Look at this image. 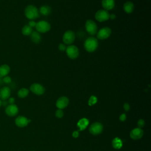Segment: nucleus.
<instances>
[{"label": "nucleus", "mask_w": 151, "mask_h": 151, "mask_svg": "<svg viewBox=\"0 0 151 151\" xmlns=\"http://www.w3.org/2000/svg\"><path fill=\"white\" fill-rule=\"evenodd\" d=\"M29 94V90L26 88H22L21 89H19L18 91V96L19 97V98H25Z\"/></svg>", "instance_id": "obj_24"}, {"label": "nucleus", "mask_w": 151, "mask_h": 151, "mask_svg": "<svg viewBox=\"0 0 151 151\" xmlns=\"http://www.w3.org/2000/svg\"><path fill=\"white\" fill-rule=\"evenodd\" d=\"M65 52L67 57L71 60L76 59L79 55V50L74 45H69L67 46Z\"/></svg>", "instance_id": "obj_4"}, {"label": "nucleus", "mask_w": 151, "mask_h": 151, "mask_svg": "<svg viewBox=\"0 0 151 151\" xmlns=\"http://www.w3.org/2000/svg\"><path fill=\"white\" fill-rule=\"evenodd\" d=\"M51 11H52L51 8L49 5H47L41 6L39 10L40 14H41V15H44V16H47V15H50L51 13Z\"/></svg>", "instance_id": "obj_21"}, {"label": "nucleus", "mask_w": 151, "mask_h": 151, "mask_svg": "<svg viewBox=\"0 0 151 151\" xmlns=\"http://www.w3.org/2000/svg\"><path fill=\"white\" fill-rule=\"evenodd\" d=\"M69 104V100L65 96H61L59 97L56 101V107L59 109H63L67 107Z\"/></svg>", "instance_id": "obj_13"}, {"label": "nucleus", "mask_w": 151, "mask_h": 151, "mask_svg": "<svg viewBox=\"0 0 151 151\" xmlns=\"http://www.w3.org/2000/svg\"><path fill=\"white\" fill-rule=\"evenodd\" d=\"M10 71V67L7 64H2L0 65V78L4 77L7 76Z\"/></svg>", "instance_id": "obj_20"}, {"label": "nucleus", "mask_w": 151, "mask_h": 151, "mask_svg": "<svg viewBox=\"0 0 151 151\" xmlns=\"http://www.w3.org/2000/svg\"><path fill=\"white\" fill-rule=\"evenodd\" d=\"M101 5L104 8L103 9L106 11L111 10L114 8L115 5V1L114 0H102L101 1Z\"/></svg>", "instance_id": "obj_15"}, {"label": "nucleus", "mask_w": 151, "mask_h": 151, "mask_svg": "<svg viewBox=\"0 0 151 151\" xmlns=\"http://www.w3.org/2000/svg\"><path fill=\"white\" fill-rule=\"evenodd\" d=\"M32 151H34V150H32Z\"/></svg>", "instance_id": "obj_37"}, {"label": "nucleus", "mask_w": 151, "mask_h": 151, "mask_svg": "<svg viewBox=\"0 0 151 151\" xmlns=\"http://www.w3.org/2000/svg\"><path fill=\"white\" fill-rule=\"evenodd\" d=\"M72 136L74 138H77L79 136V133L78 131H74L73 134H72Z\"/></svg>", "instance_id": "obj_33"}, {"label": "nucleus", "mask_w": 151, "mask_h": 151, "mask_svg": "<svg viewBox=\"0 0 151 151\" xmlns=\"http://www.w3.org/2000/svg\"><path fill=\"white\" fill-rule=\"evenodd\" d=\"M1 105H2V101H1V99H0V107L1 106Z\"/></svg>", "instance_id": "obj_36"}, {"label": "nucleus", "mask_w": 151, "mask_h": 151, "mask_svg": "<svg viewBox=\"0 0 151 151\" xmlns=\"http://www.w3.org/2000/svg\"><path fill=\"white\" fill-rule=\"evenodd\" d=\"M89 121L86 118H82L78 120L77 124V126L79 128L80 131L84 130L88 125Z\"/></svg>", "instance_id": "obj_18"}, {"label": "nucleus", "mask_w": 151, "mask_h": 151, "mask_svg": "<svg viewBox=\"0 0 151 151\" xmlns=\"http://www.w3.org/2000/svg\"><path fill=\"white\" fill-rule=\"evenodd\" d=\"M111 34V29L109 27H106L101 28L97 32V37L100 40H104L108 38Z\"/></svg>", "instance_id": "obj_7"}, {"label": "nucleus", "mask_w": 151, "mask_h": 151, "mask_svg": "<svg viewBox=\"0 0 151 151\" xmlns=\"http://www.w3.org/2000/svg\"><path fill=\"white\" fill-rule=\"evenodd\" d=\"M85 28L86 31L90 35H94L98 31V28L96 23L92 19H88L86 22Z\"/></svg>", "instance_id": "obj_3"}, {"label": "nucleus", "mask_w": 151, "mask_h": 151, "mask_svg": "<svg viewBox=\"0 0 151 151\" xmlns=\"http://www.w3.org/2000/svg\"><path fill=\"white\" fill-rule=\"evenodd\" d=\"M55 116L56 117L58 118V119H61L64 116V112L62 110V109H57L56 111H55Z\"/></svg>", "instance_id": "obj_26"}, {"label": "nucleus", "mask_w": 151, "mask_h": 151, "mask_svg": "<svg viewBox=\"0 0 151 151\" xmlns=\"http://www.w3.org/2000/svg\"><path fill=\"white\" fill-rule=\"evenodd\" d=\"M99 47L98 40L94 37H90L87 38L84 43V47L85 50L88 52H93L95 51Z\"/></svg>", "instance_id": "obj_1"}, {"label": "nucleus", "mask_w": 151, "mask_h": 151, "mask_svg": "<svg viewBox=\"0 0 151 151\" xmlns=\"http://www.w3.org/2000/svg\"><path fill=\"white\" fill-rule=\"evenodd\" d=\"M134 9V4L132 1H126L123 4V9L127 14H131Z\"/></svg>", "instance_id": "obj_17"}, {"label": "nucleus", "mask_w": 151, "mask_h": 151, "mask_svg": "<svg viewBox=\"0 0 151 151\" xmlns=\"http://www.w3.org/2000/svg\"><path fill=\"white\" fill-rule=\"evenodd\" d=\"M143 135V130L139 127L132 129L130 132V137L133 140H138L142 137Z\"/></svg>", "instance_id": "obj_12"}, {"label": "nucleus", "mask_w": 151, "mask_h": 151, "mask_svg": "<svg viewBox=\"0 0 151 151\" xmlns=\"http://www.w3.org/2000/svg\"><path fill=\"white\" fill-rule=\"evenodd\" d=\"M11 95V89L8 87H3L0 90V99L5 100L9 98Z\"/></svg>", "instance_id": "obj_16"}, {"label": "nucleus", "mask_w": 151, "mask_h": 151, "mask_svg": "<svg viewBox=\"0 0 151 151\" xmlns=\"http://www.w3.org/2000/svg\"><path fill=\"white\" fill-rule=\"evenodd\" d=\"M35 27L37 32L40 33H45L50 30L51 25L46 21H40L36 23Z\"/></svg>", "instance_id": "obj_5"}, {"label": "nucleus", "mask_w": 151, "mask_h": 151, "mask_svg": "<svg viewBox=\"0 0 151 151\" xmlns=\"http://www.w3.org/2000/svg\"><path fill=\"white\" fill-rule=\"evenodd\" d=\"M8 103L10 104H14V103H15V99L14 97H9V99H8Z\"/></svg>", "instance_id": "obj_34"}, {"label": "nucleus", "mask_w": 151, "mask_h": 151, "mask_svg": "<svg viewBox=\"0 0 151 151\" xmlns=\"http://www.w3.org/2000/svg\"><path fill=\"white\" fill-rule=\"evenodd\" d=\"M76 38L75 33L72 30L66 31L63 35V41L65 45H71Z\"/></svg>", "instance_id": "obj_6"}, {"label": "nucleus", "mask_w": 151, "mask_h": 151, "mask_svg": "<svg viewBox=\"0 0 151 151\" xmlns=\"http://www.w3.org/2000/svg\"><path fill=\"white\" fill-rule=\"evenodd\" d=\"M97 101V99L96 96H91L89 100L88 101V104L90 106L94 105Z\"/></svg>", "instance_id": "obj_25"}, {"label": "nucleus", "mask_w": 151, "mask_h": 151, "mask_svg": "<svg viewBox=\"0 0 151 151\" xmlns=\"http://www.w3.org/2000/svg\"><path fill=\"white\" fill-rule=\"evenodd\" d=\"M66 48H67V47H66L65 44H64V43H60V44H59V45H58V49H59V50L61 51H65Z\"/></svg>", "instance_id": "obj_29"}, {"label": "nucleus", "mask_w": 151, "mask_h": 151, "mask_svg": "<svg viewBox=\"0 0 151 151\" xmlns=\"http://www.w3.org/2000/svg\"><path fill=\"white\" fill-rule=\"evenodd\" d=\"M145 122L144 121L143 119H139L137 123V126L139 128H140L142 129L144 126H145Z\"/></svg>", "instance_id": "obj_27"}, {"label": "nucleus", "mask_w": 151, "mask_h": 151, "mask_svg": "<svg viewBox=\"0 0 151 151\" xmlns=\"http://www.w3.org/2000/svg\"><path fill=\"white\" fill-rule=\"evenodd\" d=\"M11 81H12L11 78L9 76H5L3 78V81L5 84H9V83H10L11 82Z\"/></svg>", "instance_id": "obj_28"}, {"label": "nucleus", "mask_w": 151, "mask_h": 151, "mask_svg": "<svg viewBox=\"0 0 151 151\" xmlns=\"http://www.w3.org/2000/svg\"><path fill=\"white\" fill-rule=\"evenodd\" d=\"M18 107L15 104L8 105L5 109V113L9 116H16L18 114Z\"/></svg>", "instance_id": "obj_14"}, {"label": "nucleus", "mask_w": 151, "mask_h": 151, "mask_svg": "<svg viewBox=\"0 0 151 151\" xmlns=\"http://www.w3.org/2000/svg\"><path fill=\"white\" fill-rule=\"evenodd\" d=\"M126 114H124V113H122V114L120 116V117H119V120H120L121 122H124V121L126 120Z\"/></svg>", "instance_id": "obj_32"}, {"label": "nucleus", "mask_w": 151, "mask_h": 151, "mask_svg": "<svg viewBox=\"0 0 151 151\" xmlns=\"http://www.w3.org/2000/svg\"><path fill=\"white\" fill-rule=\"evenodd\" d=\"M31 120L28 119L26 117L22 116H18L15 120V124L19 127H24L28 125Z\"/></svg>", "instance_id": "obj_11"}, {"label": "nucleus", "mask_w": 151, "mask_h": 151, "mask_svg": "<svg viewBox=\"0 0 151 151\" xmlns=\"http://www.w3.org/2000/svg\"><path fill=\"white\" fill-rule=\"evenodd\" d=\"M109 12L104 9L98 10L95 14V18L99 22H104L109 19Z\"/></svg>", "instance_id": "obj_9"}, {"label": "nucleus", "mask_w": 151, "mask_h": 151, "mask_svg": "<svg viewBox=\"0 0 151 151\" xmlns=\"http://www.w3.org/2000/svg\"><path fill=\"white\" fill-rule=\"evenodd\" d=\"M123 109L126 111H127L130 110V105L128 103H125L123 104Z\"/></svg>", "instance_id": "obj_31"}, {"label": "nucleus", "mask_w": 151, "mask_h": 151, "mask_svg": "<svg viewBox=\"0 0 151 151\" xmlns=\"http://www.w3.org/2000/svg\"><path fill=\"white\" fill-rule=\"evenodd\" d=\"M123 146V142L122 140L119 137H115L112 140V146L116 149H120Z\"/></svg>", "instance_id": "obj_22"}, {"label": "nucleus", "mask_w": 151, "mask_h": 151, "mask_svg": "<svg viewBox=\"0 0 151 151\" xmlns=\"http://www.w3.org/2000/svg\"><path fill=\"white\" fill-rule=\"evenodd\" d=\"M103 126L101 123L99 122L93 123L89 127V132L93 135H98L102 133Z\"/></svg>", "instance_id": "obj_8"}, {"label": "nucleus", "mask_w": 151, "mask_h": 151, "mask_svg": "<svg viewBox=\"0 0 151 151\" xmlns=\"http://www.w3.org/2000/svg\"><path fill=\"white\" fill-rule=\"evenodd\" d=\"M116 18V15L114 14H110V15H109V18L111 19H114Z\"/></svg>", "instance_id": "obj_35"}, {"label": "nucleus", "mask_w": 151, "mask_h": 151, "mask_svg": "<svg viewBox=\"0 0 151 151\" xmlns=\"http://www.w3.org/2000/svg\"><path fill=\"white\" fill-rule=\"evenodd\" d=\"M36 23H37V22H35L34 20H31L30 21H29L28 25L30 27H31V28H32L33 27H35Z\"/></svg>", "instance_id": "obj_30"}, {"label": "nucleus", "mask_w": 151, "mask_h": 151, "mask_svg": "<svg viewBox=\"0 0 151 151\" xmlns=\"http://www.w3.org/2000/svg\"><path fill=\"white\" fill-rule=\"evenodd\" d=\"M29 89L32 93L38 96L42 95L45 92V88L41 84L37 83L32 84L29 87Z\"/></svg>", "instance_id": "obj_10"}, {"label": "nucleus", "mask_w": 151, "mask_h": 151, "mask_svg": "<svg viewBox=\"0 0 151 151\" xmlns=\"http://www.w3.org/2000/svg\"><path fill=\"white\" fill-rule=\"evenodd\" d=\"M30 38L32 42L35 44H38L41 41V36L40 32L36 31H32L30 35Z\"/></svg>", "instance_id": "obj_19"}, {"label": "nucleus", "mask_w": 151, "mask_h": 151, "mask_svg": "<svg viewBox=\"0 0 151 151\" xmlns=\"http://www.w3.org/2000/svg\"><path fill=\"white\" fill-rule=\"evenodd\" d=\"M24 14L28 19L31 20H34L40 17L39 10L35 6L32 5H29L25 7Z\"/></svg>", "instance_id": "obj_2"}, {"label": "nucleus", "mask_w": 151, "mask_h": 151, "mask_svg": "<svg viewBox=\"0 0 151 151\" xmlns=\"http://www.w3.org/2000/svg\"><path fill=\"white\" fill-rule=\"evenodd\" d=\"M33 30H32V28L31 27H30L28 25H24L22 28V30H21V32H22V34L24 35H30L31 34Z\"/></svg>", "instance_id": "obj_23"}]
</instances>
